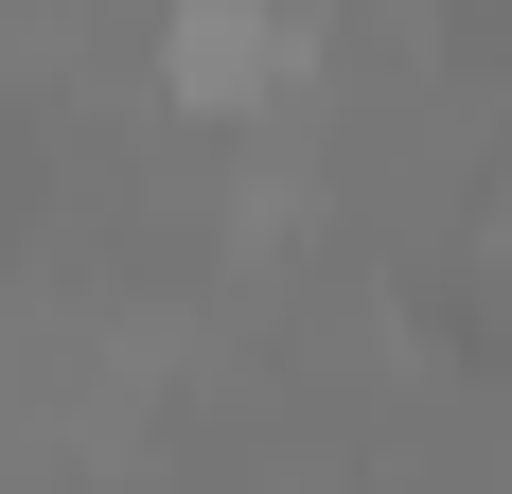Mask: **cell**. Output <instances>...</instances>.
<instances>
[{
	"mask_svg": "<svg viewBox=\"0 0 512 494\" xmlns=\"http://www.w3.org/2000/svg\"><path fill=\"white\" fill-rule=\"evenodd\" d=\"M301 71H318V36L283 0H177V18H159V89L212 106V124H230V106H283Z\"/></svg>",
	"mask_w": 512,
	"mask_h": 494,
	"instance_id": "1",
	"label": "cell"
}]
</instances>
